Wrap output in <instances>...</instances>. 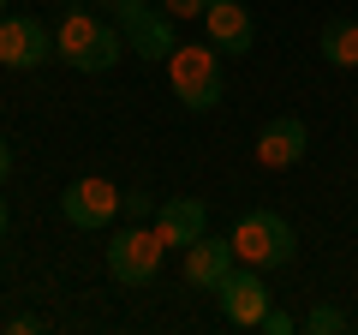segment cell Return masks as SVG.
Instances as JSON below:
<instances>
[{"instance_id": "obj_5", "label": "cell", "mask_w": 358, "mask_h": 335, "mask_svg": "<svg viewBox=\"0 0 358 335\" xmlns=\"http://www.w3.org/2000/svg\"><path fill=\"white\" fill-rule=\"evenodd\" d=\"M114 25H120V36H126V48L138 54V60H150V66H155V60H167V54L179 48V36H173V25H179V18H173V13H155L150 0L126 6V13H120Z\"/></svg>"}, {"instance_id": "obj_15", "label": "cell", "mask_w": 358, "mask_h": 335, "mask_svg": "<svg viewBox=\"0 0 358 335\" xmlns=\"http://www.w3.org/2000/svg\"><path fill=\"white\" fill-rule=\"evenodd\" d=\"M120 216H126V221H150L155 216V198L150 192H126V198H120Z\"/></svg>"}, {"instance_id": "obj_7", "label": "cell", "mask_w": 358, "mask_h": 335, "mask_svg": "<svg viewBox=\"0 0 358 335\" xmlns=\"http://www.w3.org/2000/svg\"><path fill=\"white\" fill-rule=\"evenodd\" d=\"M215 299H221V317L239 323V329H257V323H263V311L275 306V299H268V287H263V270H251V264H233V275L215 287Z\"/></svg>"}, {"instance_id": "obj_11", "label": "cell", "mask_w": 358, "mask_h": 335, "mask_svg": "<svg viewBox=\"0 0 358 335\" xmlns=\"http://www.w3.org/2000/svg\"><path fill=\"white\" fill-rule=\"evenodd\" d=\"M203 36H209V48H221V54H251V42H257L251 6H245V0H209Z\"/></svg>"}, {"instance_id": "obj_12", "label": "cell", "mask_w": 358, "mask_h": 335, "mask_svg": "<svg viewBox=\"0 0 358 335\" xmlns=\"http://www.w3.org/2000/svg\"><path fill=\"white\" fill-rule=\"evenodd\" d=\"M233 264H239V252H233V233L227 240H215V233H203L197 245H185V282L203 287V294H215L221 282L233 275Z\"/></svg>"}, {"instance_id": "obj_1", "label": "cell", "mask_w": 358, "mask_h": 335, "mask_svg": "<svg viewBox=\"0 0 358 335\" xmlns=\"http://www.w3.org/2000/svg\"><path fill=\"white\" fill-rule=\"evenodd\" d=\"M54 54H60L72 72H114V60L126 54L114 18H102L96 6H66L60 30H54Z\"/></svg>"}, {"instance_id": "obj_16", "label": "cell", "mask_w": 358, "mask_h": 335, "mask_svg": "<svg viewBox=\"0 0 358 335\" xmlns=\"http://www.w3.org/2000/svg\"><path fill=\"white\" fill-rule=\"evenodd\" d=\"M257 329H263V335H293V329H299V317H293V311H281V306H268Z\"/></svg>"}, {"instance_id": "obj_9", "label": "cell", "mask_w": 358, "mask_h": 335, "mask_svg": "<svg viewBox=\"0 0 358 335\" xmlns=\"http://www.w3.org/2000/svg\"><path fill=\"white\" fill-rule=\"evenodd\" d=\"M310 150V126L299 114H275L263 132H257V162L268 168V174H281V168H299Z\"/></svg>"}, {"instance_id": "obj_13", "label": "cell", "mask_w": 358, "mask_h": 335, "mask_svg": "<svg viewBox=\"0 0 358 335\" xmlns=\"http://www.w3.org/2000/svg\"><path fill=\"white\" fill-rule=\"evenodd\" d=\"M317 48H322L329 66H346V72H352L358 66V18H329L322 36H317Z\"/></svg>"}, {"instance_id": "obj_6", "label": "cell", "mask_w": 358, "mask_h": 335, "mask_svg": "<svg viewBox=\"0 0 358 335\" xmlns=\"http://www.w3.org/2000/svg\"><path fill=\"white\" fill-rule=\"evenodd\" d=\"M54 60V30L42 18H0V66L13 72H36V66Z\"/></svg>"}, {"instance_id": "obj_14", "label": "cell", "mask_w": 358, "mask_h": 335, "mask_svg": "<svg viewBox=\"0 0 358 335\" xmlns=\"http://www.w3.org/2000/svg\"><path fill=\"white\" fill-rule=\"evenodd\" d=\"M299 329H310V335H341V329H346V311H341V306H310Z\"/></svg>"}, {"instance_id": "obj_22", "label": "cell", "mask_w": 358, "mask_h": 335, "mask_svg": "<svg viewBox=\"0 0 358 335\" xmlns=\"http://www.w3.org/2000/svg\"><path fill=\"white\" fill-rule=\"evenodd\" d=\"M6 6H13V0H0V18H6Z\"/></svg>"}, {"instance_id": "obj_21", "label": "cell", "mask_w": 358, "mask_h": 335, "mask_svg": "<svg viewBox=\"0 0 358 335\" xmlns=\"http://www.w3.org/2000/svg\"><path fill=\"white\" fill-rule=\"evenodd\" d=\"M13 233V210H6V198H0V240Z\"/></svg>"}, {"instance_id": "obj_8", "label": "cell", "mask_w": 358, "mask_h": 335, "mask_svg": "<svg viewBox=\"0 0 358 335\" xmlns=\"http://www.w3.org/2000/svg\"><path fill=\"white\" fill-rule=\"evenodd\" d=\"M120 186H108V180H72L60 192V216L72 221V228H108V221L120 216Z\"/></svg>"}, {"instance_id": "obj_20", "label": "cell", "mask_w": 358, "mask_h": 335, "mask_svg": "<svg viewBox=\"0 0 358 335\" xmlns=\"http://www.w3.org/2000/svg\"><path fill=\"white\" fill-rule=\"evenodd\" d=\"M96 6H108V18H120L126 6H138V0H96Z\"/></svg>"}, {"instance_id": "obj_3", "label": "cell", "mask_w": 358, "mask_h": 335, "mask_svg": "<svg viewBox=\"0 0 358 335\" xmlns=\"http://www.w3.org/2000/svg\"><path fill=\"white\" fill-rule=\"evenodd\" d=\"M233 252H239V264H251V270H281V264H293L299 233H293V221L275 216V210H251V216H239V228H233Z\"/></svg>"}, {"instance_id": "obj_17", "label": "cell", "mask_w": 358, "mask_h": 335, "mask_svg": "<svg viewBox=\"0 0 358 335\" xmlns=\"http://www.w3.org/2000/svg\"><path fill=\"white\" fill-rule=\"evenodd\" d=\"M162 13H173V18H203L209 13V0H155Z\"/></svg>"}, {"instance_id": "obj_2", "label": "cell", "mask_w": 358, "mask_h": 335, "mask_svg": "<svg viewBox=\"0 0 358 335\" xmlns=\"http://www.w3.org/2000/svg\"><path fill=\"white\" fill-rule=\"evenodd\" d=\"M167 84H173L179 108H192V114H209L221 108V48H203V42H179L167 54Z\"/></svg>"}, {"instance_id": "obj_18", "label": "cell", "mask_w": 358, "mask_h": 335, "mask_svg": "<svg viewBox=\"0 0 358 335\" xmlns=\"http://www.w3.org/2000/svg\"><path fill=\"white\" fill-rule=\"evenodd\" d=\"M6 329H13V335H36V329H42V317H13Z\"/></svg>"}, {"instance_id": "obj_10", "label": "cell", "mask_w": 358, "mask_h": 335, "mask_svg": "<svg viewBox=\"0 0 358 335\" xmlns=\"http://www.w3.org/2000/svg\"><path fill=\"white\" fill-rule=\"evenodd\" d=\"M209 233V204L203 198H162V204H155V240L162 245H179V252H185V245H197Z\"/></svg>"}, {"instance_id": "obj_19", "label": "cell", "mask_w": 358, "mask_h": 335, "mask_svg": "<svg viewBox=\"0 0 358 335\" xmlns=\"http://www.w3.org/2000/svg\"><path fill=\"white\" fill-rule=\"evenodd\" d=\"M6 174H13V144L0 138V180H6Z\"/></svg>"}, {"instance_id": "obj_4", "label": "cell", "mask_w": 358, "mask_h": 335, "mask_svg": "<svg viewBox=\"0 0 358 335\" xmlns=\"http://www.w3.org/2000/svg\"><path fill=\"white\" fill-rule=\"evenodd\" d=\"M162 252L167 245L155 240V228L126 221V228L108 240V275H114L120 287H150L155 275H162Z\"/></svg>"}]
</instances>
